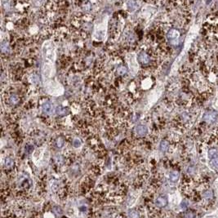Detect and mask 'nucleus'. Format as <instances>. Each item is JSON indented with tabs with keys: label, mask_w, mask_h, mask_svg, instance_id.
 <instances>
[{
	"label": "nucleus",
	"mask_w": 218,
	"mask_h": 218,
	"mask_svg": "<svg viewBox=\"0 0 218 218\" xmlns=\"http://www.w3.org/2000/svg\"><path fill=\"white\" fill-rule=\"evenodd\" d=\"M187 206H188V204H187V203H185V202H184V203H182V204H180V207H181L182 209H186Z\"/></svg>",
	"instance_id": "28"
},
{
	"label": "nucleus",
	"mask_w": 218,
	"mask_h": 218,
	"mask_svg": "<svg viewBox=\"0 0 218 218\" xmlns=\"http://www.w3.org/2000/svg\"><path fill=\"white\" fill-rule=\"evenodd\" d=\"M203 196H204V198H205V199H212L214 196L213 192H212V190H206L204 191Z\"/></svg>",
	"instance_id": "14"
},
{
	"label": "nucleus",
	"mask_w": 218,
	"mask_h": 218,
	"mask_svg": "<svg viewBox=\"0 0 218 218\" xmlns=\"http://www.w3.org/2000/svg\"><path fill=\"white\" fill-rule=\"evenodd\" d=\"M128 217L129 218H139L140 215H139L138 212L136 211H132L128 213Z\"/></svg>",
	"instance_id": "17"
},
{
	"label": "nucleus",
	"mask_w": 218,
	"mask_h": 218,
	"mask_svg": "<svg viewBox=\"0 0 218 218\" xmlns=\"http://www.w3.org/2000/svg\"><path fill=\"white\" fill-rule=\"evenodd\" d=\"M150 84H151V81H150V79L144 80L142 83L143 88H144V89H147V88H149L150 87Z\"/></svg>",
	"instance_id": "19"
},
{
	"label": "nucleus",
	"mask_w": 218,
	"mask_h": 218,
	"mask_svg": "<svg viewBox=\"0 0 218 218\" xmlns=\"http://www.w3.org/2000/svg\"><path fill=\"white\" fill-rule=\"evenodd\" d=\"M208 158L210 167L218 172V145L217 147L212 146L208 150Z\"/></svg>",
	"instance_id": "4"
},
{
	"label": "nucleus",
	"mask_w": 218,
	"mask_h": 218,
	"mask_svg": "<svg viewBox=\"0 0 218 218\" xmlns=\"http://www.w3.org/2000/svg\"><path fill=\"white\" fill-rule=\"evenodd\" d=\"M168 147V143L166 142V141H162L161 144H160V150H161L162 151L167 150Z\"/></svg>",
	"instance_id": "20"
},
{
	"label": "nucleus",
	"mask_w": 218,
	"mask_h": 218,
	"mask_svg": "<svg viewBox=\"0 0 218 218\" xmlns=\"http://www.w3.org/2000/svg\"><path fill=\"white\" fill-rule=\"evenodd\" d=\"M127 61L129 65V68H130L131 72L132 74H136L138 71V63H137V59H136V56L135 53H130L127 56Z\"/></svg>",
	"instance_id": "5"
},
{
	"label": "nucleus",
	"mask_w": 218,
	"mask_h": 218,
	"mask_svg": "<svg viewBox=\"0 0 218 218\" xmlns=\"http://www.w3.org/2000/svg\"><path fill=\"white\" fill-rule=\"evenodd\" d=\"M107 24H108V17H103L101 21H99L96 23L94 27V31L92 34V38L97 41H102L106 37Z\"/></svg>",
	"instance_id": "2"
},
{
	"label": "nucleus",
	"mask_w": 218,
	"mask_h": 218,
	"mask_svg": "<svg viewBox=\"0 0 218 218\" xmlns=\"http://www.w3.org/2000/svg\"><path fill=\"white\" fill-rule=\"evenodd\" d=\"M10 99L12 103H13V104H17V103L19 101V97H18V96H17V95H13Z\"/></svg>",
	"instance_id": "23"
},
{
	"label": "nucleus",
	"mask_w": 218,
	"mask_h": 218,
	"mask_svg": "<svg viewBox=\"0 0 218 218\" xmlns=\"http://www.w3.org/2000/svg\"><path fill=\"white\" fill-rule=\"evenodd\" d=\"M43 85L46 92L49 95L58 97L64 93V88L58 81L55 79H48L43 81Z\"/></svg>",
	"instance_id": "3"
},
{
	"label": "nucleus",
	"mask_w": 218,
	"mask_h": 218,
	"mask_svg": "<svg viewBox=\"0 0 218 218\" xmlns=\"http://www.w3.org/2000/svg\"><path fill=\"white\" fill-rule=\"evenodd\" d=\"M118 72L119 74H124L126 73V69L124 66H120V67L118 68Z\"/></svg>",
	"instance_id": "25"
},
{
	"label": "nucleus",
	"mask_w": 218,
	"mask_h": 218,
	"mask_svg": "<svg viewBox=\"0 0 218 218\" xmlns=\"http://www.w3.org/2000/svg\"><path fill=\"white\" fill-rule=\"evenodd\" d=\"M1 50L3 53H8L9 51V46L7 43H2L1 44Z\"/></svg>",
	"instance_id": "16"
},
{
	"label": "nucleus",
	"mask_w": 218,
	"mask_h": 218,
	"mask_svg": "<svg viewBox=\"0 0 218 218\" xmlns=\"http://www.w3.org/2000/svg\"><path fill=\"white\" fill-rule=\"evenodd\" d=\"M168 38L170 40H177L180 36L179 32L176 30V29H171L169 32L168 33Z\"/></svg>",
	"instance_id": "10"
},
{
	"label": "nucleus",
	"mask_w": 218,
	"mask_h": 218,
	"mask_svg": "<svg viewBox=\"0 0 218 218\" xmlns=\"http://www.w3.org/2000/svg\"><path fill=\"white\" fill-rule=\"evenodd\" d=\"M179 172H176V171H173L169 174V180L172 181V182H176L179 179Z\"/></svg>",
	"instance_id": "13"
},
{
	"label": "nucleus",
	"mask_w": 218,
	"mask_h": 218,
	"mask_svg": "<svg viewBox=\"0 0 218 218\" xmlns=\"http://www.w3.org/2000/svg\"><path fill=\"white\" fill-rule=\"evenodd\" d=\"M45 218H55L54 215L51 212H48V213L45 214Z\"/></svg>",
	"instance_id": "27"
},
{
	"label": "nucleus",
	"mask_w": 218,
	"mask_h": 218,
	"mask_svg": "<svg viewBox=\"0 0 218 218\" xmlns=\"http://www.w3.org/2000/svg\"><path fill=\"white\" fill-rule=\"evenodd\" d=\"M139 61H141L142 64H148L150 62L149 56L145 53H141L138 56Z\"/></svg>",
	"instance_id": "12"
},
{
	"label": "nucleus",
	"mask_w": 218,
	"mask_h": 218,
	"mask_svg": "<svg viewBox=\"0 0 218 218\" xmlns=\"http://www.w3.org/2000/svg\"><path fill=\"white\" fill-rule=\"evenodd\" d=\"M168 198L164 196V195H161V196H159L155 201V204L157 205V207L159 208H164L166 206L168 205Z\"/></svg>",
	"instance_id": "7"
},
{
	"label": "nucleus",
	"mask_w": 218,
	"mask_h": 218,
	"mask_svg": "<svg viewBox=\"0 0 218 218\" xmlns=\"http://www.w3.org/2000/svg\"><path fill=\"white\" fill-rule=\"evenodd\" d=\"M31 81H32V83L34 84H38V76H36V75H33L32 76V79H31Z\"/></svg>",
	"instance_id": "26"
},
{
	"label": "nucleus",
	"mask_w": 218,
	"mask_h": 218,
	"mask_svg": "<svg viewBox=\"0 0 218 218\" xmlns=\"http://www.w3.org/2000/svg\"><path fill=\"white\" fill-rule=\"evenodd\" d=\"M42 109L44 113L46 114H52L54 111V107L51 102H45L42 105Z\"/></svg>",
	"instance_id": "9"
},
{
	"label": "nucleus",
	"mask_w": 218,
	"mask_h": 218,
	"mask_svg": "<svg viewBox=\"0 0 218 218\" xmlns=\"http://www.w3.org/2000/svg\"><path fill=\"white\" fill-rule=\"evenodd\" d=\"M81 144H82V143H81V141H80L79 138H75L74 140L73 145L74 146L76 147V148H79V147L81 146Z\"/></svg>",
	"instance_id": "21"
},
{
	"label": "nucleus",
	"mask_w": 218,
	"mask_h": 218,
	"mask_svg": "<svg viewBox=\"0 0 218 218\" xmlns=\"http://www.w3.org/2000/svg\"><path fill=\"white\" fill-rule=\"evenodd\" d=\"M135 130H136V132L137 135H139V136H144V135L146 134L147 128L145 125H138V126L136 127Z\"/></svg>",
	"instance_id": "11"
},
{
	"label": "nucleus",
	"mask_w": 218,
	"mask_h": 218,
	"mask_svg": "<svg viewBox=\"0 0 218 218\" xmlns=\"http://www.w3.org/2000/svg\"><path fill=\"white\" fill-rule=\"evenodd\" d=\"M44 154V149L43 148H40V149L36 150L33 154V160L35 164H38L39 160H41L42 156Z\"/></svg>",
	"instance_id": "8"
},
{
	"label": "nucleus",
	"mask_w": 218,
	"mask_h": 218,
	"mask_svg": "<svg viewBox=\"0 0 218 218\" xmlns=\"http://www.w3.org/2000/svg\"><path fill=\"white\" fill-rule=\"evenodd\" d=\"M184 218H195V213L193 211L186 212L184 215Z\"/></svg>",
	"instance_id": "18"
},
{
	"label": "nucleus",
	"mask_w": 218,
	"mask_h": 218,
	"mask_svg": "<svg viewBox=\"0 0 218 218\" xmlns=\"http://www.w3.org/2000/svg\"><path fill=\"white\" fill-rule=\"evenodd\" d=\"M64 145V140L61 137H59L57 141V146L58 148H61Z\"/></svg>",
	"instance_id": "22"
},
{
	"label": "nucleus",
	"mask_w": 218,
	"mask_h": 218,
	"mask_svg": "<svg viewBox=\"0 0 218 218\" xmlns=\"http://www.w3.org/2000/svg\"><path fill=\"white\" fill-rule=\"evenodd\" d=\"M216 118H217V114L215 111H208L204 114V122L209 124L216 121Z\"/></svg>",
	"instance_id": "6"
},
{
	"label": "nucleus",
	"mask_w": 218,
	"mask_h": 218,
	"mask_svg": "<svg viewBox=\"0 0 218 218\" xmlns=\"http://www.w3.org/2000/svg\"><path fill=\"white\" fill-rule=\"evenodd\" d=\"M42 55L43 63L54 64L56 60V46L51 40L44 42L42 48Z\"/></svg>",
	"instance_id": "1"
},
{
	"label": "nucleus",
	"mask_w": 218,
	"mask_h": 218,
	"mask_svg": "<svg viewBox=\"0 0 218 218\" xmlns=\"http://www.w3.org/2000/svg\"><path fill=\"white\" fill-rule=\"evenodd\" d=\"M13 160L10 159V158H7L6 160H5V165H6L7 167H11V166L13 165Z\"/></svg>",
	"instance_id": "24"
},
{
	"label": "nucleus",
	"mask_w": 218,
	"mask_h": 218,
	"mask_svg": "<svg viewBox=\"0 0 218 218\" xmlns=\"http://www.w3.org/2000/svg\"><path fill=\"white\" fill-rule=\"evenodd\" d=\"M56 112H57V114H59V115H65V114H66V110H65V109L62 108L61 106L57 107V109H56Z\"/></svg>",
	"instance_id": "15"
}]
</instances>
